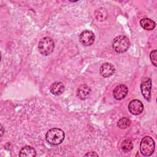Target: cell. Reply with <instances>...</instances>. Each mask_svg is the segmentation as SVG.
Returning a JSON list of instances; mask_svg holds the SVG:
<instances>
[{"instance_id": "cell-10", "label": "cell", "mask_w": 157, "mask_h": 157, "mask_svg": "<svg viewBox=\"0 0 157 157\" xmlns=\"http://www.w3.org/2000/svg\"><path fill=\"white\" fill-rule=\"evenodd\" d=\"M91 93V90L86 85H81L77 90V96L80 99H86Z\"/></svg>"}, {"instance_id": "cell-18", "label": "cell", "mask_w": 157, "mask_h": 157, "mask_svg": "<svg viewBox=\"0 0 157 157\" xmlns=\"http://www.w3.org/2000/svg\"><path fill=\"white\" fill-rule=\"evenodd\" d=\"M85 156H98V155L95 152H89L87 153Z\"/></svg>"}, {"instance_id": "cell-9", "label": "cell", "mask_w": 157, "mask_h": 157, "mask_svg": "<svg viewBox=\"0 0 157 157\" xmlns=\"http://www.w3.org/2000/svg\"><path fill=\"white\" fill-rule=\"evenodd\" d=\"M115 72V67L109 63L102 64L100 67V74L104 77H109L112 75Z\"/></svg>"}, {"instance_id": "cell-6", "label": "cell", "mask_w": 157, "mask_h": 157, "mask_svg": "<svg viewBox=\"0 0 157 157\" xmlns=\"http://www.w3.org/2000/svg\"><path fill=\"white\" fill-rule=\"evenodd\" d=\"M140 89L142 94L145 99L150 101L151 98V80L150 78L144 79L140 85Z\"/></svg>"}, {"instance_id": "cell-1", "label": "cell", "mask_w": 157, "mask_h": 157, "mask_svg": "<svg viewBox=\"0 0 157 157\" xmlns=\"http://www.w3.org/2000/svg\"><path fill=\"white\" fill-rule=\"evenodd\" d=\"M65 137L64 131L59 128H52L45 135L46 140L53 145H58L63 142Z\"/></svg>"}, {"instance_id": "cell-11", "label": "cell", "mask_w": 157, "mask_h": 157, "mask_svg": "<svg viewBox=\"0 0 157 157\" xmlns=\"http://www.w3.org/2000/svg\"><path fill=\"white\" fill-rule=\"evenodd\" d=\"M50 91L54 95H60L64 91V85L61 82H55L50 85Z\"/></svg>"}, {"instance_id": "cell-15", "label": "cell", "mask_w": 157, "mask_h": 157, "mask_svg": "<svg viewBox=\"0 0 157 157\" xmlns=\"http://www.w3.org/2000/svg\"><path fill=\"white\" fill-rule=\"evenodd\" d=\"M130 124H131V121L129 119L126 117L120 118L117 122V126L120 129H125L128 126H129Z\"/></svg>"}, {"instance_id": "cell-17", "label": "cell", "mask_w": 157, "mask_h": 157, "mask_svg": "<svg viewBox=\"0 0 157 157\" xmlns=\"http://www.w3.org/2000/svg\"><path fill=\"white\" fill-rule=\"evenodd\" d=\"M97 12V13H95V15H96V18L97 19H99V20H104L105 18L104 17V15H102V14L104 15V12H105V10H104V9H98L97 10H96V13ZM104 15H107V13L106 14H104Z\"/></svg>"}, {"instance_id": "cell-4", "label": "cell", "mask_w": 157, "mask_h": 157, "mask_svg": "<svg viewBox=\"0 0 157 157\" xmlns=\"http://www.w3.org/2000/svg\"><path fill=\"white\" fill-rule=\"evenodd\" d=\"M38 48L39 52L42 55L47 56L53 52L55 48V44L51 37H45L39 41Z\"/></svg>"}, {"instance_id": "cell-2", "label": "cell", "mask_w": 157, "mask_h": 157, "mask_svg": "<svg viewBox=\"0 0 157 157\" xmlns=\"http://www.w3.org/2000/svg\"><path fill=\"white\" fill-rule=\"evenodd\" d=\"M129 40L124 36H118L116 37L112 42V47L114 50L118 53H122L126 52L129 48Z\"/></svg>"}, {"instance_id": "cell-14", "label": "cell", "mask_w": 157, "mask_h": 157, "mask_svg": "<svg viewBox=\"0 0 157 157\" xmlns=\"http://www.w3.org/2000/svg\"><path fill=\"white\" fill-rule=\"evenodd\" d=\"M121 147L123 151L128 153L133 148V143L130 139H125L122 142Z\"/></svg>"}, {"instance_id": "cell-3", "label": "cell", "mask_w": 157, "mask_h": 157, "mask_svg": "<svg viewBox=\"0 0 157 157\" xmlns=\"http://www.w3.org/2000/svg\"><path fill=\"white\" fill-rule=\"evenodd\" d=\"M141 153L145 156H151L155 150V142L152 137L145 136L141 140L140 144Z\"/></svg>"}, {"instance_id": "cell-13", "label": "cell", "mask_w": 157, "mask_h": 157, "mask_svg": "<svg viewBox=\"0 0 157 157\" xmlns=\"http://www.w3.org/2000/svg\"><path fill=\"white\" fill-rule=\"evenodd\" d=\"M140 26L144 29H146V30H153L156 26L155 22L148 18H142L140 21Z\"/></svg>"}, {"instance_id": "cell-8", "label": "cell", "mask_w": 157, "mask_h": 157, "mask_svg": "<svg viewBox=\"0 0 157 157\" xmlns=\"http://www.w3.org/2000/svg\"><path fill=\"white\" fill-rule=\"evenodd\" d=\"M128 109L132 114L136 115H139L144 110V105L139 100L134 99L129 103Z\"/></svg>"}, {"instance_id": "cell-12", "label": "cell", "mask_w": 157, "mask_h": 157, "mask_svg": "<svg viewBox=\"0 0 157 157\" xmlns=\"http://www.w3.org/2000/svg\"><path fill=\"white\" fill-rule=\"evenodd\" d=\"M18 155L20 157H34L36 156V151L33 147L25 146L20 150Z\"/></svg>"}, {"instance_id": "cell-7", "label": "cell", "mask_w": 157, "mask_h": 157, "mask_svg": "<svg viewBox=\"0 0 157 157\" xmlns=\"http://www.w3.org/2000/svg\"><path fill=\"white\" fill-rule=\"evenodd\" d=\"M128 88L123 84L117 86L113 91V98L117 100H121L124 99L128 94Z\"/></svg>"}, {"instance_id": "cell-16", "label": "cell", "mask_w": 157, "mask_h": 157, "mask_svg": "<svg viewBox=\"0 0 157 157\" xmlns=\"http://www.w3.org/2000/svg\"><path fill=\"white\" fill-rule=\"evenodd\" d=\"M156 55H157V52H156V50H154L151 51V53H150V58L151 62L152 63V64H153L155 66H157Z\"/></svg>"}, {"instance_id": "cell-5", "label": "cell", "mask_w": 157, "mask_h": 157, "mask_svg": "<svg viewBox=\"0 0 157 157\" xmlns=\"http://www.w3.org/2000/svg\"><path fill=\"white\" fill-rule=\"evenodd\" d=\"M95 40L94 33L90 30L82 31L79 36L80 42L85 46H90L93 44Z\"/></svg>"}, {"instance_id": "cell-19", "label": "cell", "mask_w": 157, "mask_h": 157, "mask_svg": "<svg viewBox=\"0 0 157 157\" xmlns=\"http://www.w3.org/2000/svg\"><path fill=\"white\" fill-rule=\"evenodd\" d=\"M1 136H2V134H3V128H2V126L1 125Z\"/></svg>"}]
</instances>
